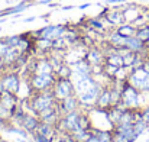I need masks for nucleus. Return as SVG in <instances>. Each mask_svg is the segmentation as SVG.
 Instances as JSON below:
<instances>
[{
    "label": "nucleus",
    "mask_w": 149,
    "mask_h": 142,
    "mask_svg": "<svg viewBox=\"0 0 149 142\" xmlns=\"http://www.w3.org/2000/svg\"><path fill=\"white\" fill-rule=\"evenodd\" d=\"M52 93L56 101H61L70 96L75 94V84L71 78H56L52 86Z\"/></svg>",
    "instance_id": "obj_3"
},
{
    "label": "nucleus",
    "mask_w": 149,
    "mask_h": 142,
    "mask_svg": "<svg viewBox=\"0 0 149 142\" xmlns=\"http://www.w3.org/2000/svg\"><path fill=\"white\" fill-rule=\"evenodd\" d=\"M31 136H32L33 142H51V139L48 138V136L42 135V134H41V132H38V131L32 132V134H31Z\"/></svg>",
    "instance_id": "obj_22"
},
{
    "label": "nucleus",
    "mask_w": 149,
    "mask_h": 142,
    "mask_svg": "<svg viewBox=\"0 0 149 142\" xmlns=\"http://www.w3.org/2000/svg\"><path fill=\"white\" fill-rule=\"evenodd\" d=\"M39 123H41V120H39L38 115H35V113H25V116H23V119L20 122V126L23 129H26L29 134H32V132H35L38 129Z\"/></svg>",
    "instance_id": "obj_11"
},
{
    "label": "nucleus",
    "mask_w": 149,
    "mask_h": 142,
    "mask_svg": "<svg viewBox=\"0 0 149 142\" xmlns=\"http://www.w3.org/2000/svg\"><path fill=\"white\" fill-rule=\"evenodd\" d=\"M29 104H31V109L38 115L39 112L48 109L51 106H55L56 99L54 97L52 89L44 90V92H33L31 99H29Z\"/></svg>",
    "instance_id": "obj_1"
},
{
    "label": "nucleus",
    "mask_w": 149,
    "mask_h": 142,
    "mask_svg": "<svg viewBox=\"0 0 149 142\" xmlns=\"http://www.w3.org/2000/svg\"><path fill=\"white\" fill-rule=\"evenodd\" d=\"M96 83H97V80H96L94 76H91V77H88V78H86V80H81V81L74 83V84H75V94H80V93L87 92V90H88L90 87H93Z\"/></svg>",
    "instance_id": "obj_15"
},
{
    "label": "nucleus",
    "mask_w": 149,
    "mask_h": 142,
    "mask_svg": "<svg viewBox=\"0 0 149 142\" xmlns=\"http://www.w3.org/2000/svg\"><path fill=\"white\" fill-rule=\"evenodd\" d=\"M103 87H104V86H103L100 81H97V83H96L93 87H90L87 92L77 94L81 107L86 109V110H90L91 107H94L96 103H97V99H99L100 93H101V90H103Z\"/></svg>",
    "instance_id": "obj_4"
},
{
    "label": "nucleus",
    "mask_w": 149,
    "mask_h": 142,
    "mask_svg": "<svg viewBox=\"0 0 149 142\" xmlns=\"http://www.w3.org/2000/svg\"><path fill=\"white\" fill-rule=\"evenodd\" d=\"M16 142H28V141H26V138H23V136H19V138L16 139Z\"/></svg>",
    "instance_id": "obj_28"
},
{
    "label": "nucleus",
    "mask_w": 149,
    "mask_h": 142,
    "mask_svg": "<svg viewBox=\"0 0 149 142\" xmlns=\"http://www.w3.org/2000/svg\"><path fill=\"white\" fill-rule=\"evenodd\" d=\"M96 107L104 109V110H107L109 107H111V97H110V89H109V86H104L103 87L99 99H97Z\"/></svg>",
    "instance_id": "obj_14"
},
{
    "label": "nucleus",
    "mask_w": 149,
    "mask_h": 142,
    "mask_svg": "<svg viewBox=\"0 0 149 142\" xmlns=\"http://www.w3.org/2000/svg\"><path fill=\"white\" fill-rule=\"evenodd\" d=\"M38 132H41L42 135H45V136H48L49 139H52L58 132H56V128L54 126V125H48V123H44V122H41L39 123V126H38V129H36Z\"/></svg>",
    "instance_id": "obj_18"
},
{
    "label": "nucleus",
    "mask_w": 149,
    "mask_h": 142,
    "mask_svg": "<svg viewBox=\"0 0 149 142\" xmlns=\"http://www.w3.org/2000/svg\"><path fill=\"white\" fill-rule=\"evenodd\" d=\"M4 20H6V17H0V23H3Z\"/></svg>",
    "instance_id": "obj_29"
},
{
    "label": "nucleus",
    "mask_w": 149,
    "mask_h": 142,
    "mask_svg": "<svg viewBox=\"0 0 149 142\" xmlns=\"http://www.w3.org/2000/svg\"><path fill=\"white\" fill-rule=\"evenodd\" d=\"M54 71H55V68L52 67L48 57H44L33 62V73H36V74H47V73H54Z\"/></svg>",
    "instance_id": "obj_13"
},
{
    "label": "nucleus",
    "mask_w": 149,
    "mask_h": 142,
    "mask_svg": "<svg viewBox=\"0 0 149 142\" xmlns=\"http://www.w3.org/2000/svg\"><path fill=\"white\" fill-rule=\"evenodd\" d=\"M71 9H74L72 4H71V6H64V7H61V10H71Z\"/></svg>",
    "instance_id": "obj_27"
},
{
    "label": "nucleus",
    "mask_w": 149,
    "mask_h": 142,
    "mask_svg": "<svg viewBox=\"0 0 149 142\" xmlns=\"http://www.w3.org/2000/svg\"><path fill=\"white\" fill-rule=\"evenodd\" d=\"M68 31V26L67 25H47L38 31H35V36L36 39L38 38H47V39H58L61 36H65Z\"/></svg>",
    "instance_id": "obj_5"
},
{
    "label": "nucleus",
    "mask_w": 149,
    "mask_h": 142,
    "mask_svg": "<svg viewBox=\"0 0 149 142\" xmlns=\"http://www.w3.org/2000/svg\"><path fill=\"white\" fill-rule=\"evenodd\" d=\"M55 77L56 78H71V74H72V67L67 62H62L59 67L55 68L54 71Z\"/></svg>",
    "instance_id": "obj_17"
},
{
    "label": "nucleus",
    "mask_w": 149,
    "mask_h": 142,
    "mask_svg": "<svg viewBox=\"0 0 149 142\" xmlns=\"http://www.w3.org/2000/svg\"><path fill=\"white\" fill-rule=\"evenodd\" d=\"M35 19H36L35 16H31V17H25V19H23V22H26V23H29V22H33Z\"/></svg>",
    "instance_id": "obj_24"
},
{
    "label": "nucleus",
    "mask_w": 149,
    "mask_h": 142,
    "mask_svg": "<svg viewBox=\"0 0 149 142\" xmlns=\"http://www.w3.org/2000/svg\"><path fill=\"white\" fill-rule=\"evenodd\" d=\"M101 16H104V20L107 23H110L113 28H117L122 23H126V19H125V15H123L122 7L104 9V12L101 13Z\"/></svg>",
    "instance_id": "obj_7"
},
{
    "label": "nucleus",
    "mask_w": 149,
    "mask_h": 142,
    "mask_svg": "<svg viewBox=\"0 0 149 142\" xmlns=\"http://www.w3.org/2000/svg\"><path fill=\"white\" fill-rule=\"evenodd\" d=\"M86 142H100V139H99V136H97V134H94V132H93V134L87 138V141Z\"/></svg>",
    "instance_id": "obj_23"
},
{
    "label": "nucleus",
    "mask_w": 149,
    "mask_h": 142,
    "mask_svg": "<svg viewBox=\"0 0 149 142\" xmlns=\"http://www.w3.org/2000/svg\"><path fill=\"white\" fill-rule=\"evenodd\" d=\"M56 77L54 73H47V74H31L29 78H28V83H29V87L32 92H44V90H48L52 89L54 83H55Z\"/></svg>",
    "instance_id": "obj_2"
},
{
    "label": "nucleus",
    "mask_w": 149,
    "mask_h": 142,
    "mask_svg": "<svg viewBox=\"0 0 149 142\" xmlns=\"http://www.w3.org/2000/svg\"><path fill=\"white\" fill-rule=\"evenodd\" d=\"M0 142H9V141H6V139H3V138H0Z\"/></svg>",
    "instance_id": "obj_30"
},
{
    "label": "nucleus",
    "mask_w": 149,
    "mask_h": 142,
    "mask_svg": "<svg viewBox=\"0 0 149 142\" xmlns=\"http://www.w3.org/2000/svg\"><path fill=\"white\" fill-rule=\"evenodd\" d=\"M86 59H87L91 65H103V64H104V59H106L104 51L97 47L88 48L87 52H86Z\"/></svg>",
    "instance_id": "obj_9"
},
{
    "label": "nucleus",
    "mask_w": 149,
    "mask_h": 142,
    "mask_svg": "<svg viewBox=\"0 0 149 142\" xmlns=\"http://www.w3.org/2000/svg\"><path fill=\"white\" fill-rule=\"evenodd\" d=\"M116 31H117L120 35H123L125 38H129V36H135V35H136L138 28H136L133 23L126 22V23H122L120 26H117V28H116Z\"/></svg>",
    "instance_id": "obj_16"
},
{
    "label": "nucleus",
    "mask_w": 149,
    "mask_h": 142,
    "mask_svg": "<svg viewBox=\"0 0 149 142\" xmlns=\"http://www.w3.org/2000/svg\"><path fill=\"white\" fill-rule=\"evenodd\" d=\"M88 25H90V28H93V29H96V31H104L106 29V25L100 20V19H90L88 20Z\"/></svg>",
    "instance_id": "obj_21"
},
{
    "label": "nucleus",
    "mask_w": 149,
    "mask_h": 142,
    "mask_svg": "<svg viewBox=\"0 0 149 142\" xmlns=\"http://www.w3.org/2000/svg\"><path fill=\"white\" fill-rule=\"evenodd\" d=\"M126 39L127 38H125L123 35H120L117 31H116V28H113L110 32H109V35H107V38H106V41H107V44L109 45H111L113 48H122V47H126Z\"/></svg>",
    "instance_id": "obj_12"
},
{
    "label": "nucleus",
    "mask_w": 149,
    "mask_h": 142,
    "mask_svg": "<svg viewBox=\"0 0 149 142\" xmlns=\"http://www.w3.org/2000/svg\"><path fill=\"white\" fill-rule=\"evenodd\" d=\"M81 109V104H80V100H78V96H70L61 101H56V110L61 116L70 113V112H74V110H78Z\"/></svg>",
    "instance_id": "obj_8"
},
{
    "label": "nucleus",
    "mask_w": 149,
    "mask_h": 142,
    "mask_svg": "<svg viewBox=\"0 0 149 142\" xmlns=\"http://www.w3.org/2000/svg\"><path fill=\"white\" fill-rule=\"evenodd\" d=\"M90 6H91L90 3H84V4H80V6H78V9H81V10H83V9H87V7H90Z\"/></svg>",
    "instance_id": "obj_25"
},
{
    "label": "nucleus",
    "mask_w": 149,
    "mask_h": 142,
    "mask_svg": "<svg viewBox=\"0 0 149 142\" xmlns=\"http://www.w3.org/2000/svg\"><path fill=\"white\" fill-rule=\"evenodd\" d=\"M3 39L10 48H16L19 45L20 39H22V35H10V36H4Z\"/></svg>",
    "instance_id": "obj_20"
},
{
    "label": "nucleus",
    "mask_w": 149,
    "mask_h": 142,
    "mask_svg": "<svg viewBox=\"0 0 149 142\" xmlns=\"http://www.w3.org/2000/svg\"><path fill=\"white\" fill-rule=\"evenodd\" d=\"M149 123H146L143 119H139V120H136L135 123H133V131H135V135L136 136H141L146 129H148Z\"/></svg>",
    "instance_id": "obj_19"
},
{
    "label": "nucleus",
    "mask_w": 149,
    "mask_h": 142,
    "mask_svg": "<svg viewBox=\"0 0 149 142\" xmlns=\"http://www.w3.org/2000/svg\"><path fill=\"white\" fill-rule=\"evenodd\" d=\"M1 92H4V84H3V78H1V76H0V93Z\"/></svg>",
    "instance_id": "obj_26"
},
{
    "label": "nucleus",
    "mask_w": 149,
    "mask_h": 142,
    "mask_svg": "<svg viewBox=\"0 0 149 142\" xmlns=\"http://www.w3.org/2000/svg\"><path fill=\"white\" fill-rule=\"evenodd\" d=\"M1 78H3V84H4V90L10 92V93H19V89H20V77L16 71H12V70H7V71H1Z\"/></svg>",
    "instance_id": "obj_6"
},
{
    "label": "nucleus",
    "mask_w": 149,
    "mask_h": 142,
    "mask_svg": "<svg viewBox=\"0 0 149 142\" xmlns=\"http://www.w3.org/2000/svg\"><path fill=\"white\" fill-rule=\"evenodd\" d=\"M126 48L129 49V51H132V52H135V54H148L149 52V48L146 47V44L143 42V41H141L136 35L135 36H129L127 39H126Z\"/></svg>",
    "instance_id": "obj_10"
}]
</instances>
